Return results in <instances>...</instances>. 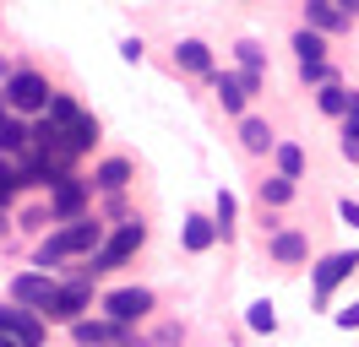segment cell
I'll return each instance as SVG.
<instances>
[{
  "label": "cell",
  "mask_w": 359,
  "mask_h": 347,
  "mask_svg": "<svg viewBox=\"0 0 359 347\" xmlns=\"http://www.w3.org/2000/svg\"><path fill=\"white\" fill-rule=\"evenodd\" d=\"M98 244H104V222H98V217H76V222H66L60 234H49L44 244H39L33 266L49 271V266H60V260H71V255H93Z\"/></svg>",
  "instance_id": "obj_1"
},
{
  "label": "cell",
  "mask_w": 359,
  "mask_h": 347,
  "mask_svg": "<svg viewBox=\"0 0 359 347\" xmlns=\"http://www.w3.org/2000/svg\"><path fill=\"white\" fill-rule=\"evenodd\" d=\"M142 244H147V222H142V217L120 222V228H114V234L88 255V266L76 271V282H93V277H104V271H114V266H126V260H131Z\"/></svg>",
  "instance_id": "obj_2"
},
{
  "label": "cell",
  "mask_w": 359,
  "mask_h": 347,
  "mask_svg": "<svg viewBox=\"0 0 359 347\" xmlns=\"http://www.w3.org/2000/svg\"><path fill=\"white\" fill-rule=\"evenodd\" d=\"M49 104H55V87H49V76H39V71H17V76L6 82V108H11V114H49Z\"/></svg>",
  "instance_id": "obj_3"
},
{
  "label": "cell",
  "mask_w": 359,
  "mask_h": 347,
  "mask_svg": "<svg viewBox=\"0 0 359 347\" xmlns=\"http://www.w3.org/2000/svg\"><path fill=\"white\" fill-rule=\"evenodd\" d=\"M55 293H60V282L49 277V271H22V277H11V299L22 304V309H33V315H44L49 304H55Z\"/></svg>",
  "instance_id": "obj_4"
},
{
  "label": "cell",
  "mask_w": 359,
  "mask_h": 347,
  "mask_svg": "<svg viewBox=\"0 0 359 347\" xmlns=\"http://www.w3.org/2000/svg\"><path fill=\"white\" fill-rule=\"evenodd\" d=\"M88 309H93V282H66V288L55 293V304L44 309V320L76 325V320H88Z\"/></svg>",
  "instance_id": "obj_5"
},
{
  "label": "cell",
  "mask_w": 359,
  "mask_h": 347,
  "mask_svg": "<svg viewBox=\"0 0 359 347\" xmlns=\"http://www.w3.org/2000/svg\"><path fill=\"white\" fill-rule=\"evenodd\" d=\"M104 315H109L114 325H136L153 315V293L147 288H114L109 299H104Z\"/></svg>",
  "instance_id": "obj_6"
},
{
  "label": "cell",
  "mask_w": 359,
  "mask_h": 347,
  "mask_svg": "<svg viewBox=\"0 0 359 347\" xmlns=\"http://www.w3.org/2000/svg\"><path fill=\"white\" fill-rule=\"evenodd\" d=\"M88 190H93V179H76V174L60 179V185L49 190V217H55V222H76L82 206H88Z\"/></svg>",
  "instance_id": "obj_7"
},
{
  "label": "cell",
  "mask_w": 359,
  "mask_h": 347,
  "mask_svg": "<svg viewBox=\"0 0 359 347\" xmlns=\"http://www.w3.org/2000/svg\"><path fill=\"white\" fill-rule=\"evenodd\" d=\"M359 271V250H337V255H327V260H316L311 266V288H316V299H327L343 277H354Z\"/></svg>",
  "instance_id": "obj_8"
},
{
  "label": "cell",
  "mask_w": 359,
  "mask_h": 347,
  "mask_svg": "<svg viewBox=\"0 0 359 347\" xmlns=\"http://www.w3.org/2000/svg\"><path fill=\"white\" fill-rule=\"evenodd\" d=\"M305 27L327 38V33H343V27H348V17L337 11L332 0H305Z\"/></svg>",
  "instance_id": "obj_9"
},
{
  "label": "cell",
  "mask_w": 359,
  "mask_h": 347,
  "mask_svg": "<svg viewBox=\"0 0 359 347\" xmlns=\"http://www.w3.org/2000/svg\"><path fill=\"white\" fill-rule=\"evenodd\" d=\"M131 179H136V169L126 163V157H104V163L93 169V185H98L104 195H120L126 185H131Z\"/></svg>",
  "instance_id": "obj_10"
},
{
  "label": "cell",
  "mask_w": 359,
  "mask_h": 347,
  "mask_svg": "<svg viewBox=\"0 0 359 347\" xmlns=\"http://www.w3.org/2000/svg\"><path fill=\"white\" fill-rule=\"evenodd\" d=\"M27 147H33V125H27L22 114H6V120H0V152H6V157H22Z\"/></svg>",
  "instance_id": "obj_11"
},
{
  "label": "cell",
  "mask_w": 359,
  "mask_h": 347,
  "mask_svg": "<svg viewBox=\"0 0 359 347\" xmlns=\"http://www.w3.org/2000/svg\"><path fill=\"white\" fill-rule=\"evenodd\" d=\"M207 82H212V92H218L224 114H240V120H245V87H240V76H229V71H212Z\"/></svg>",
  "instance_id": "obj_12"
},
{
  "label": "cell",
  "mask_w": 359,
  "mask_h": 347,
  "mask_svg": "<svg viewBox=\"0 0 359 347\" xmlns=\"http://www.w3.org/2000/svg\"><path fill=\"white\" fill-rule=\"evenodd\" d=\"M175 65H180V71H191V76H212V49H207L202 38H185L175 49Z\"/></svg>",
  "instance_id": "obj_13"
},
{
  "label": "cell",
  "mask_w": 359,
  "mask_h": 347,
  "mask_svg": "<svg viewBox=\"0 0 359 347\" xmlns=\"http://www.w3.org/2000/svg\"><path fill=\"white\" fill-rule=\"evenodd\" d=\"M305 255H311V244H305V234H294V228H283V234H272V260H278V266H299Z\"/></svg>",
  "instance_id": "obj_14"
},
{
  "label": "cell",
  "mask_w": 359,
  "mask_h": 347,
  "mask_svg": "<svg viewBox=\"0 0 359 347\" xmlns=\"http://www.w3.org/2000/svg\"><path fill=\"white\" fill-rule=\"evenodd\" d=\"M212 244H218V222H212V217H185V250H191V255H202V250H212Z\"/></svg>",
  "instance_id": "obj_15"
},
{
  "label": "cell",
  "mask_w": 359,
  "mask_h": 347,
  "mask_svg": "<svg viewBox=\"0 0 359 347\" xmlns=\"http://www.w3.org/2000/svg\"><path fill=\"white\" fill-rule=\"evenodd\" d=\"M240 147L245 152H256V157H262V152H278V141H272V125L267 120H240Z\"/></svg>",
  "instance_id": "obj_16"
},
{
  "label": "cell",
  "mask_w": 359,
  "mask_h": 347,
  "mask_svg": "<svg viewBox=\"0 0 359 347\" xmlns=\"http://www.w3.org/2000/svg\"><path fill=\"white\" fill-rule=\"evenodd\" d=\"M316 108L332 114V120H343V114L354 108V92H348L343 82H327V87H316Z\"/></svg>",
  "instance_id": "obj_17"
},
{
  "label": "cell",
  "mask_w": 359,
  "mask_h": 347,
  "mask_svg": "<svg viewBox=\"0 0 359 347\" xmlns=\"http://www.w3.org/2000/svg\"><path fill=\"white\" fill-rule=\"evenodd\" d=\"M294 179H283V174H272V179H262V190H256V201H262V212H278V206H289L294 201Z\"/></svg>",
  "instance_id": "obj_18"
},
{
  "label": "cell",
  "mask_w": 359,
  "mask_h": 347,
  "mask_svg": "<svg viewBox=\"0 0 359 347\" xmlns=\"http://www.w3.org/2000/svg\"><path fill=\"white\" fill-rule=\"evenodd\" d=\"M60 130L71 136V152H76V157H82V152H93V141H98V120H93L88 108H82L71 125H60Z\"/></svg>",
  "instance_id": "obj_19"
},
{
  "label": "cell",
  "mask_w": 359,
  "mask_h": 347,
  "mask_svg": "<svg viewBox=\"0 0 359 347\" xmlns=\"http://www.w3.org/2000/svg\"><path fill=\"white\" fill-rule=\"evenodd\" d=\"M294 55H299V65H327V38L311 33V27H299L294 33Z\"/></svg>",
  "instance_id": "obj_20"
},
{
  "label": "cell",
  "mask_w": 359,
  "mask_h": 347,
  "mask_svg": "<svg viewBox=\"0 0 359 347\" xmlns=\"http://www.w3.org/2000/svg\"><path fill=\"white\" fill-rule=\"evenodd\" d=\"M11 337L22 347H44V315H33V309H17V320H11Z\"/></svg>",
  "instance_id": "obj_21"
},
{
  "label": "cell",
  "mask_w": 359,
  "mask_h": 347,
  "mask_svg": "<svg viewBox=\"0 0 359 347\" xmlns=\"http://www.w3.org/2000/svg\"><path fill=\"white\" fill-rule=\"evenodd\" d=\"M17 190H22V163H17V157H0V212L11 206Z\"/></svg>",
  "instance_id": "obj_22"
},
{
  "label": "cell",
  "mask_w": 359,
  "mask_h": 347,
  "mask_svg": "<svg viewBox=\"0 0 359 347\" xmlns=\"http://www.w3.org/2000/svg\"><path fill=\"white\" fill-rule=\"evenodd\" d=\"M337 147H343L348 163H359V92H354V108L343 114V141H337Z\"/></svg>",
  "instance_id": "obj_23"
},
{
  "label": "cell",
  "mask_w": 359,
  "mask_h": 347,
  "mask_svg": "<svg viewBox=\"0 0 359 347\" xmlns=\"http://www.w3.org/2000/svg\"><path fill=\"white\" fill-rule=\"evenodd\" d=\"M272 157H278V174H283V179H294V185H299V174H305V152L294 147V141H283V147L272 152Z\"/></svg>",
  "instance_id": "obj_24"
},
{
  "label": "cell",
  "mask_w": 359,
  "mask_h": 347,
  "mask_svg": "<svg viewBox=\"0 0 359 347\" xmlns=\"http://www.w3.org/2000/svg\"><path fill=\"white\" fill-rule=\"evenodd\" d=\"M212 222H218V239H224V244H229V239H234V195H218V217H212Z\"/></svg>",
  "instance_id": "obj_25"
},
{
  "label": "cell",
  "mask_w": 359,
  "mask_h": 347,
  "mask_svg": "<svg viewBox=\"0 0 359 347\" xmlns=\"http://www.w3.org/2000/svg\"><path fill=\"white\" fill-rule=\"evenodd\" d=\"M250 331H267V337L278 331V315H272V304H267V299L250 304Z\"/></svg>",
  "instance_id": "obj_26"
},
{
  "label": "cell",
  "mask_w": 359,
  "mask_h": 347,
  "mask_svg": "<svg viewBox=\"0 0 359 347\" xmlns=\"http://www.w3.org/2000/svg\"><path fill=\"white\" fill-rule=\"evenodd\" d=\"M234 55H240V71H267V60H262V49H256V43H234Z\"/></svg>",
  "instance_id": "obj_27"
},
{
  "label": "cell",
  "mask_w": 359,
  "mask_h": 347,
  "mask_svg": "<svg viewBox=\"0 0 359 347\" xmlns=\"http://www.w3.org/2000/svg\"><path fill=\"white\" fill-rule=\"evenodd\" d=\"M240 87H245V98L262 92V87H267V71H240Z\"/></svg>",
  "instance_id": "obj_28"
},
{
  "label": "cell",
  "mask_w": 359,
  "mask_h": 347,
  "mask_svg": "<svg viewBox=\"0 0 359 347\" xmlns=\"http://www.w3.org/2000/svg\"><path fill=\"white\" fill-rule=\"evenodd\" d=\"M337 325H343V331H354V325H359V304H348V309H337Z\"/></svg>",
  "instance_id": "obj_29"
},
{
  "label": "cell",
  "mask_w": 359,
  "mask_h": 347,
  "mask_svg": "<svg viewBox=\"0 0 359 347\" xmlns=\"http://www.w3.org/2000/svg\"><path fill=\"white\" fill-rule=\"evenodd\" d=\"M337 217H343L348 228H359V201H343V206H337Z\"/></svg>",
  "instance_id": "obj_30"
},
{
  "label": "cell",
  "mask_w": 359,
  "mask_h": 347,
  "mask_svg": "<svg viewBox=\"0 0 359 347\" xmlns=\"http://www.w3.org/2000/svg\"><path fill=\"white\" fill-rule=\"evenodd\" d=\"M120 55H126V60L136 65V60H142V38H126V43H120Z\"/></svg>",
  "instance_id": "obj_31"
},
{
  "label": "cell",
  "mask_w": 359,
  "mask_h": 347,
  "mask_svg": "<svg viewBox=\"0 0 359 347\" xmlns=\"http://www.w3.org/2000/svg\"><path fill=\"white\" fill-rule=\"evenodd\" d=\"M332 6H337V11H343V17H348V22L359 17V0H332Z\"/></svg>",
  "instance_id": "obj_32"
},
{
  "label": "cell",
  "mask_w": 359,
  "mask_h": 347,
  "mask_svg": "<svg viewBox=\"0 0 359 347\" xmlns=\"http://www.w3.org/2000/svg\"><path fill=\"white\" fill-rule=\"evenodd\" d=\"M0 347H22V342H17V337H11V331H0Z\"/></svg>",
  "instance_id": "obj_33"
},
{
  "label": "cell",
  "mask_w": 359,
  "mask_h": 347,
  "mask_svg": "<svg viewBox=\"0 0 359 347\" xmlns=\"http://www.w3.org/2000/svg\"><path fill=\"white\" fill-rule=\"evenodd\" d=\"M6 114H11V108H6V87H0V120H6Z\"/></svg>",
  "instance_id": "obj_34"
},
{
  "label": "cell",
  "mask_w": 359,
  "mask_h": 347,
  "mask_svg": "<svg viewBox=\"0 0 359 347\" xmlns=\"http://www.w3.org/2000/svg\"><path fill=\"white\" fill-rule=\"evenodd\" d=\"M0 239H6V212H0Z\"/></svg>",
  "instance_id": "obj_35"
}]
</instances>
